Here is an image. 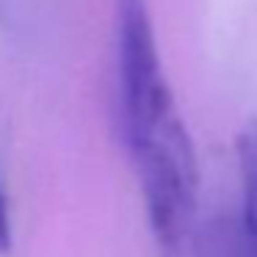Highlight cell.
<instances>
[{
  "instance_id": "3",
  "label": "cell",
  "mask_w": 257,
  "mask_h": 257,
  "mask_svg": "<svg viewBox=\"0 0 257 257\" xmlns=\"http://www.w3.org/2000/svg\"><path fill=\"white\" fill-rule=\"evenodd\" d=\"M238 150V166H240V183H243V216L240 227L246 235L257 240V119L240 127L235 139Z\"/></svg>"
},
{
  "instance_id": "2",
  "label": "cell",
  "mask_w": 257,
  "mask_h": 257,
  "mask_svg": "<svg viewBox=\"0 0 257 257\" xmlns=\"http://www.w3.org/2000/svg\"><path fill=\"white\" fill-rule=\"evenodd\" d=\"M119 119L130 124L172 100L147 0H116Z\"/></svg>"
},
{
  "instance_id": "1",
  "label": "cell",
  "mask_w": 257,
  "mask_h": 257,
  "mask_svg": "<svg viewBox=\"0 0 257 257\" xmlns=\"http://www.w3.org/2000/svg\"><path fill=\"white\" fill-rule=\"evenodd\" d=\"M136 163L147 221L166 257H177L196 221L199 166L177 102H166L147 119L122 130Z\"/></svg>"
},
{
  "instance_id": "4",
  "label": "cell",
  "mask_w": 257,
  "mask_h": 257,
  "mask_svg": "<svg viewBox=\"0 0 257 257\" xmlns=\"http://www.w3.org/2000/svg\"><path fill=\"white\" fill-rule=\"evenodd\" d=\"M12 251V216H9V199L6 188L0 180V257Z\"/></svg>"
}]
</instances>
